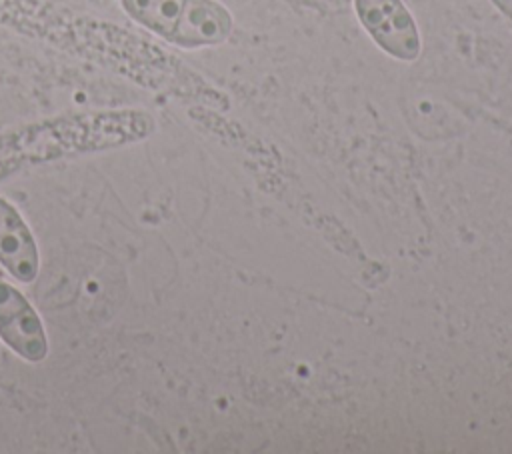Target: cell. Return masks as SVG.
<instances>
[{
	"instance_id": "obj_2",
	"label": "cell",
	"mask_w": 512,
	"mask_h": 454,
	"mask_svg": "<svg viewBox=\"0 0 512 454\" xmlns=\"http://www.w3.org/2000/svg\"><path fill=\"white\" fill-rule=\"evenodd\" d=\"M156 130L140 108L68 112L0 132V182L32 166L110 152L146 140Z\"/></svg>"
},
{
	"instance_id": "obj_5",
	"label": "cell",
	"mask_w": 512,
	"mask_h": 454,
	"mask_svg": "<svg viewBox=\"0 0 512 454\" xmlns=\"http://www.w3.org/2000/svg\"><path fill=\"white\" fill-rule=\"evenodd\" d=\"M354 10L364 30L386 54L402 62L420 56V34L402 0H354Z\"/></svg>"
},
{
	"instance_id": "obj_1",
	"label": "cell",
	"mask_w": 512,
	"mask_h": 454,
	"mask_svg": "<svg viewBox=\"0 0 512 454\" xmlns=\"http://www.w3.org/2000/svg\"><path fill=\"white\" fill-rule=\"evenodd\" d=\"M0 24L92 58L142 86H162L166 60L148 40L130 30L54 6L48 0H0Z\"/></svg>"
},
{
	"instance_id": "obj_4",
	"label": "cell",
	"mask_w": 512,
	"mask_h": 454,
	"mask_svg": "<svg viewBox=\"0 0 512 454\" xmlns=\"http://www.w3.org/2000/svg\"><path fill=\"white\" fill-rule=\"evenodd\" d=\"M0 340L28 364L48 358L46 326L34 304L8 280L0 278Z\"/></svg>"
},
{
	"instance_id": "obj_6",
	"label": "cell",
	"mask_w": 512,
	"mask_h": 454,
	"mask_svg": "<svg viewBox=\"0 0 512 454\" xmlns=\"http://www.w3.org/2000/svg\"><path fill=\"white\" fill-rule=\"evenodd\" d=\"M0 266L20 284H34L40 274V248L22 212L0 194Z\"/></svg>"
},
{
	"instance_id": "obj_3",
	"label": "cell",
	"mask_w": 512,
	"mask_h": 454,
	"mask_svg": "<svg viewBox=\"0 0 512 454\" xmlns=\"http://www.w3.org/2000/svg\"><path fill=\"white\" fill-rule=\"evenodd\" d=\"M142 28L178 48L222 44L232 32L230 12L216 0H120Z\"/></svg>"
},
{
	"instance_id": "obj_7",
	"label": "cell",
	"mask_w": 512,
	"mask_h": 454,
	"mask_svg": "<svg viewBox=\"0 0 512 454\" xmlns=\"http://www.w3.org/2000/svg\"><path fill=\"white\" fill-rule=\"evenodd\" d=\"M492 4L512 20V0H492Z\"/></svg>"
}]
</instances>
